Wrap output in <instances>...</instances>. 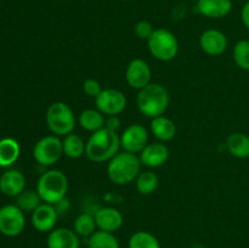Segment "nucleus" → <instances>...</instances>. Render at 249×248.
<instances>
[{
	"mask_svg": "<svg viewBox=\"0 0 249 248\" xmlns=\"http://www.w3.org/2000/svg\"><path fill=\"white\" fill-rule=\"evenodd\" d=\"M121 148V136L117 131L102 128L90 135L87 141L85 155L95 163H104L112 159Z\"/></svg>",
	"mask_w": 249,
	"mask_h": 248,
	"instance_id": "f257e3e1",
	"label": "nucleus"
},
{
	"mask_svg": "<svg viewBox=\"0 0 249 248\" xmlns=\"http://www.w3.org/2000/svg\"><path fill=\"white\" fill-rule=\"evenodd\" d=\"M169 104V91L164 85L160 83H150L147 87L139 90L138 97H136L139 111L148 118L163 116Z\"/></svg>",
	"mask_w": 249,
	"mask_h": 248,
	"instance_id": "f03ea898",
	"label": "nucleus"
},
{
	"mask_svg": "<svg viewBox=\"0 0 249 248\" xmlns=\"http://www.w3.org/2000/svg\"><path fill=\"white\" fill-rule=\"evenodd\" d=\"M141 162L134 153L118 152L107 164V175L116 185H126L134 181L140 174Z\"/></svg>",
	"mask_w": 249,
	"mask_h": 248,
	"instance_id": "7ed1b4c3",
	"label": "nucleus"
},
{
	"mask_svg": "<svg viewBox=\"0 0 249 248\" xmlns=\"http://www.w3.org/2000/svg\"><path fill=\"white\" fill-rule=\"evenodd\" d=\"M68 191V179L63 172L51 169L44 173L36 182V192L44 203L56 204L65 199Z\"/></svg>",
	"mask_w": 249,
	"mask_h": 248,
	"instance_id": "20e7f679",
	"label": "nucleus"
},
{
	"mask_svg": "<svg viewBox=\"0 0 249 248\" xmlns=\"http://www.w3.org/2000/svg\"><path fill=\"white\" fill-rule=\"evenodd\" d=\"M46 124L56 136H66L75 128V116L66 102L56 101L46 111Z\"/></svg>",
	"mask_w": 249,
	"mask_h": 248,
	"instance_id": "39448f33",
	"label": "nucleus"
},
{
	"mask_svg": "<svg viewBox=\"0 0 249 248\" xmlns=\"http://www.w3.org/2000/svg\"><path fill=\"white\" fill-rule=\"evenodd\" d=\"M151 55L158 61H172L179 51V41L174 33L165 28H156L147 40Z\"/></svg>",
	"mask_w": 249,
	"mask_h": 248,
	"instance_id": "423d86ee",
	"label": "nucleus"
},
{
	"mask_svg": "<svg viewBox=\"0 0 249 248\" xmlns=\"http://www.w3.org/2000/svg\"><path fill=\"white\" fill-rule=\"evenodd\" d=\"M62 155V141L56 135H48L40 139L33 148L34 159L44 167L53 165Z\"/></svg>",
	"mask_w": 249,
	"mask_h": 248,
	"instance_id": "0eeeda50",
	"label": "nucleus"
},
{
	"mask_svg": "<svg viewBox=\"0 0 249 248\" xmlns=\"http://www.w3.org/2000/svg\"><path fill=\"white\" fill-rule=\"evenodd\" d=\"M26 226L23 211L15 204H6L0 208V232L7 237L22 233Z\"/></svg>",
	"mask_w": 249,
	"mask_h": 248,
	"instance_id": "6e6552de",
	"label": "nucleus"
},
{
	"mask_svg": "<svg viewBox=\"0 0 249 248\" xmlns=\"http://www.w3.org/2000/svg\"><path fill=\"white\" fill-rule=\"evenodd\" d=\"M95 105L96 108L107 117L118 116L125 109L126 97L121 90L102 89V91L95 97Z\"/></svg>",
	"mask_w": 249,
	"mask_h": 248,
	"instance_id": "1a4fd4ad",
	"label": "nucleus"
},
{
	"mask_svg": "<svg viewBox=\"0 0 249 248\" xmlns=\"http://www.w3.org/2000/svg\"><path fill=\"white\" fill-rule=\"evenodd\" d=\"M148 141L147 129L141 124H130L121 135V147L125 152L140 153Z\"/></svg>",
	"mask_w": 249,
	"mask_h": 248,
	"instance_id": "9d476101",
	"label": "nucleus"
},
{
	"mask_svg": "<svg viewBox=\"0 0 249 248\" xmlns=\"http://www.w3.org/2000/svg\"><path fill=\"white\" fill-rule=\"evenodd\" d=\"M151 68L142 58H134L129 62L125 71V79L129 87L141 90L151 83Z\"/></svg>",
	"mask_w": 249,
	"mask_h": 248,
	"instance_id": "9b49d317",
	"label": "nucleus"
},
{
	"mask_svg": "<svg viewBox=\"0 0 249 248\" xmlns=\"http://www.w3.org/2000/svg\"><path fill=\"white\" fill-rule=\"evenodd\" d=\"M199 46L209 56H219L228 49V38L219 29H207L199 38Z\"/></svg>",
	"mask_w": 249,
	"mask_h": 248,
	"instance_id": "f8f14e48",
	"label": "nucleus"
},
{
	"mask_svg": "<svg viewBox=\"0 0 249 248\" xmlns=\"http://www.w3.org/2000/svg\"><path fill=\"white\" fill-rule=\"evenodd\" d=\"M57 216V209L53 204L41 203L36 211L32 212V224L39 232H48L55 229Z\"/></svg>",
	"mask_w": 249,
	"mask_h": 248,
	"instance_id": "ddd939ff",
	"label": "nucleus"
},
{
	"mask_svg": "<svg viewBox=\"0 0 249 248\" xmlns=\"http://www.w3.org/2000/svg\"><path fill=\"white\" fill-rule=\"evenodd\" d=\"M169 157V150L162 142L147 143L140 152L139 159L141 164L148 168H157L164 164Z\"/></svg>",
	"mask_w": 249,
	"mask_h": 248,
	"instance_id": "4468645a",
	"label": "nucleus"
},
{
	"mask_svg": "<svg viewBox=\"0 0 249 248\" xmlns=\"http://www.w3.org/2000/svg\"><path fill=\"white\" fill-rule=\"evenodd\" d=\"M99 230L116 232L123 225V215L121 212L112 207H102L94 214Z\"/></svg>",
	"mask_w": 249,
	"mask_h": 248,
	"instance_id": "2eb2a0df",
	"label": "nucleus"
},
{
	"mask_svg": "<svg viewBox=\"0 0 249 248\" xmlns=\"http://www.w3.org/2000/svg\"><path fill=\"white\" fill-rule=\"evenodd\" d=\"M46 245L48 248H80V240L74 230L57 228L50 231Z\"/></svg>",
	"mask_w": 249,
	"mask_h": 248,
	"instance_id": "dca6fc26",
	"label": "nucleus"
},
{
	"mask_svg": "<svg viewBox=\"0 0 249 248\" xmlns=\"http://www.w3.org/2000/svg\"><path fill=\"white\" fill-rule=\"evenodd\" d=\"M197 11L208 18H223L232 10V0H197Z\"/></svg>",
	"mask_w": 249,
	"mask_h": 248,
	"instance_id": "f3484780",
	"label": "nucleus"
},
{
	"mask_svg": "<svg viewBox=\"0 0 249 248\" xmlns=\"http://www.w3.org/2000/svg\"><path fill=\"white\" fill-rule=\"evenodd\" d=\"M24 187H26V177L19 170H7L0 177V191L6 196H18L24 191Z\"/></svg>",
	"mask_w": 249,
	"mask_h": 248,
	"instance_id": "a211bd4d",
	"label": "nucleus"
},
{
	"mask_svg": "<svg viewBox=\"0 0 249 248\" xmlns=\"http://www.w3.org/2000/svg\"><path fill=\"white\" fill-rule=\"evenodd\" d=\"M151 133L160 141H170L177 134V126L174 122L165 116H160L152 118L151 121Z\"/></svg>",
	"mask_w": 249,
	"mask_h": 248,
	"instance_id": "6ab92c4d",
	"label": "nucleus"
},
{
	"mask_svg": "<svg viewBox=\"0 0 249 248\" xmlns=\"http://www.w3.org/2000/svg\"><path fill=\"white\" fill-rule=\"evenodd\" d=\"M226 148L231 156L240 159L249 157V136L243 133H233L226 139Z\"/></svg>",
	"mask_w": 249,
	"mask_h": 248,
	"instance_id": "aec40b11",
	"label": "nucleus"
},
{
	"mask_svg": "<svg viewBox=\"0 0 249 248\" xmlns=\"http://www.w3.org/2000/svg\"><path fill=\"white\" fill-rule=\"evenodd\" d=\"M78 122H79L80 126H82L84 130L90 131V133H95V131L105 128V125H106L105 114H102L97 108L84 109V111L79 114Z\"/></svg>",
	"mask_w": 249,
	"mask_h": 248,
	"instance_id": "412c9836",
	"label": "nucleus"
},
{
	"mask_svg": "<svg viewBox=\"0 0 249 248\" xmlns=\"http://www.w3.org/2000/svg\"><path fill=\"white\" fill-rule=\"evenodd\" d=\"M19 156V145L11 138L0 140V167H9L14 164Z\"/></svg>",
	"mask_w": 249,
	"mask_h": 248,
	"instance_id": "4be33fe9",
	"label": "nucleus"
},
{
	"mask_svg": "<svg viewBox=\"0 0 249 248\" xmlns=\"http://www.w3.org/2000/svg\"><path fill=\"white\" fill-rule=\"evenodd\" d=\"M62 147L63 155L67 156L68 158H72V159H77L85 153L87 143L83 141V139L79 135L71 133L63 138Z\"/></svg>",
	"mask_w": 249,
	"mask_h": 248,
	"instance_id": "5701e85b",
	"label": "nucleus"
},
{
	"mask_svg": "<svg viewBox=\"0 0 249 248\" xmlns=\"http://www.w3.org/2000/svg\"><path fill=\"white\" fill-rule=\"evenodd\" d=\"M135 184L139 194L147 196L157 190L158 185H160V179L153 172L146 170V172H140V174L135 179Z\"/></svg>",
	"mask_w": 249,
	"mask_h": 248,
	"instance_id": "b1692460",
	"label": "nucleus"
},
{
	"mask_svg": "<svg viewBox=\"0 0 249 248\" xmlns=\"http://www.w3.org/2000/svg\"><path fill=\"white\" fill-rule=\"evenodd\" d=\"M89 248H121L118 240L113 232L97 230L92 233L88 241Z\"/></svg>",
	"mask_w": 249,
	"mask_h": 248,
	"instance_id": "393cba45",
	"label": "nucleus"
},
{
	"mask_svg": "<svg viewBox=\"0 0 249 248\" xmlns=\"http://www.w3.org/2000/svg\"><path fill=\"white\" fill-rule=\"evenodd\" d=\"M96 229L95 216L89 213H82L75 218L73 223V230L79 237H90L96 231Z\"/></svg>",
	"mask_w": 249,
	"mask_h": 248,
	"instance_id": "a878e982",
	"label": "nucleus"
},
{
	"mask_svg": "<svg viewBox=\"0 0 249 248\" xmlns=\"http://www.w3.org/2000/svg\"><path fill=\"white\" fill-rule=\"evenodd\" d=\"M129 248H160V241L147 231H136L129 238Z\"/></svg>",
	"mask_w": 249,
	"mask_h": 248,
	"instance_id": "bb28decb",
	"label": "nucleus"
},
{
	"mask_svg": "<svg viewBox=\"0 0 249 248\" xmlns=\"http://www.w3.org/2000/svg\"><path fill=\"white\" fill-rule=\"evenodd\" d=\"M232 57L238 68L249 71V40L242 39L233 46Z\"/></svg>",
	"mask_w": 249,
	"mask_h": 248,
	"instance_id": "cd10ccee",
	"label": "nucleus"
},
{
	"mask_svg": "<svg viewBox=\"0 0 249 248\" xmlns=\"http://www.w3.org/2000/svg\"><path fill=\"white\" fill-rule=\"evenodd\" d=\"M41 204V198L36 191L24 190L17 196V206L24 212H34Z\"/></svg>",
	"mask_w": 249,
	"mask_h": 248,
	"instance_id": "c85d7f7f",
	"label": "nucleus"
},
{
	"mask_svg": "<svg viewBox=\"0 0 249 248\" xmlns=\"http://www.w3.org/2000/svg\"><path fill=\"white\" fill-rule=\"evenodd\" d=\"M155 29L156 28L152 26V23L147 19H141L134 27V32H135L136 36L139 39H142V40H148L153 32H155Z\"/></svg>",
	"mask_w": 249,
	"mask_h": 248,
	"instance_id": "c756f323",
	"label": "nucleus"
},
{
	"mask_svg": "<svg viewBox=\"0 0 249 248\" xmlns=\"http://www.w3.org/2000/svg\"><path fill=\"white\" fill-rule=\"evenodd\" d=\"M83 91L84 94H87L90 97H96L100 92L102 91L101 84H100L99 80L94 79V78H89V79L85 80L83 83Z\"/></svg>",
	"mask_w": 249,
	"mask_h": 248,
	"instance_id": "7c9ffc66",
	"label": "nucleus"
},
{
	"mask_svg": "<svg viewBox=\"0 0 249 248\" xmlns=\"http://www.w3.org/2000/svg\"><path fill=\"white\" fill-rule=\"evenodd\" d=\"M121 119L118 116H108L106 118V128H108L109 130L117 131L121 128Z\"/></svg>",
	"mask_w": 249,
	"mask_h": 248,
	"instance_id": "2f4dec72",
	"label": "nucleus"
},
{
	"mask_svg": "<svg viewBox=\"0 0 249 248\" xmlns=\"http://www.w3.org/2000/svg\"><path fill=\"white\" fill-rule=\"evenodd\" d=\"M241 21H242L243 26L249 31V0L246 1L242 10H241Z\"/></svg>",
	"mask_w": 249,
	"mask_h": 248,
	"instance_id": "473e14b6",
	"label": "nucleus"
},
{
	"mask_svg": "<svg viewBox=\"0 0 249 248\" xmlns=\"http://www.w3.org/2000/svg\"><path fill=\"white\" fill-rule=\"evenodd\" d=\"M123 1H131V0H123Z\"/></svg>",
	"mask_w": 249,
	"mask_h": 248,
	"instance_id": "72a5a7b5",
	"label": "nucleus"
},
{
	"mask_svg": "<svg viewBox=\"0 0 249 248\" xmlns=\"http://www.w3.org/2000/svg\"><path fill=\"white\" fill-rule=\"evenodd\" d=\"M246 1H248V0H246Z\"/></svg>",
	"mask_w": 249,
	"mask_h": 248,
	"instance_id": "f704fd0d",
	"label": "nucleus"
}]
</instances>
